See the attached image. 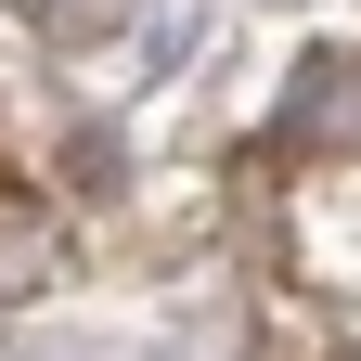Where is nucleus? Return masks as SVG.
Wrapping results in <instances>:
<instances>
[]
</instances>
